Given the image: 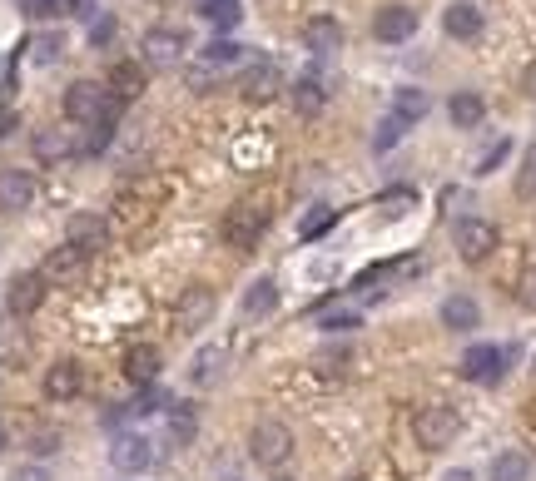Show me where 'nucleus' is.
Masks as SVG:
<instances>
[{"mask_svg":"<svg viewBox=\"0 0 536 481\" xmlns=\"http://www.w3.org/2000/svg\"><path fill=\"white\" fill-rule=\"evenodd\" d=\"M522 95H532V100H536V60L527 65V75H522Z\"/></svg>","mask_w":536,"mask_h":481,"instance_id":"obj_45","label":"nucleus"},{"mask_svg":"<svg viewBox=\"0 0 536 481\" xmlns=\"http://www.w3.org/2000/svg\"><path fill=\"white\" fill-rule=\"evenodd\" d=\"M125 372H130V382H139V387H154V377H159V348H130Z\"/></svg>","mask_w":536,"mask_h":481,"instance_id":"obj_27","label":"nucleus"},{"mask_svg":"<svg viewBox=\"0 0 536 481\" xmlns=\"http://www.w3.org/2000/svg\"><path fill=\"white\" fill-rule=\"evenodd\" d=\"M85 392V372H80V362L60 358L55 367H45V397L50 402H75Z\"/></svg>","mask_w":536,"mask_h":481,"instance_id":"obj_13","label":"nucleus"},{"mask_svg":"<svg viewBox=\"0 0 536 481\" xmlns=\"http://www.w3.org/2000/svg\"><path fill=\"white\" fill-rule=\"evenodd\" d=\"M328 224H333V209H318V214H308V219L298 224V234H303V239H318Z\"/></svg>","mask_w":536,"mask_h":481,"instance_id":"obj_41","label":"nucleus"},{"mask_svg":"<svg viewBox=\"0 0 536 481\" xmlns=\"http://www.w3.org/2000/svg\"><path fill=\"white\" fill-rule=\"evenodd\" d=\"M35 204V174L30 169H0V209L20 214Z\"/></svg>","mask_w":536,"mask_h":481,"instance_id":"obj_14","label":"nucleus"},{"mask_svg":"<svg viewBox=\"0 0 536 481\" xmlns=\"http://www.w3.org/2000/svg\"><path fill=\"white\" fill-rule=\"evenodd\" d=\"M214 308H219L214 288L194 283V288H189V293L179 298V313H174V318H179V328H184V333H199V328H204V323L214 318Z\"/></svg>","mask_w":536,"mask_h":481,"instance_id":"obj_12","label":"nucleus"},{"mask_svg":"<svg viewBox=\"0 0 536 481\" xmlns=\"http://www.w3.org/2000/svg\"><path fill=\"white\" fill-rule=\"evenodd\" d=\"M164 422H169V442H174V447H189L194 432H199V412H194L189 402H169V407H164Z\"/></svg>","mask_w":536,"mask_h":481,"instance_id":"obj_23","label":"nucleus"},{"mask_svg":"<svg viewBox=\"0 0 536 481\" xmlns=\"http://www.w3.org/2000/svg\"><path fill=\"white\" fill-rule=\"evenodd\" d=\"M437 318H442L447 333H472V328L482 323V308H477L467 293H452V298H442V313H437Z\"/></svg>","mask_w":536,"mask_h":481,"instance_id":"obj_19","label":"nucleus"},{"mask_svg":"<svg viewBox=\"0 0 536 481\" xmlns=\"http://www.w3.org/2000/svg\"><path fill=\"white\" fill-rule=\"evenodd\" d=\"M249 452H254L259 467H283V462L293 457V432H288L283 422L264 417V422L249 432Z\"/></svg>","mask_w":536,"mask_h":481,"instance_id":"obj_5","label":"nucleus"},{"mask_svg":"<svg viewBox=\"0 0 536 481\" xmlns=\"http://www.w3.org/2000/svg\"><path fill=\"white\" fill-rule=\"evenodd\" d=\"M264 229H268L264 204H234L224 214V224H219V239L229 243V248H254V243L264 239Z\"/></svg>","mask_w":536,"mask_h":481,"instance_id":"obj_3","label":"nucleus"},{"mask_svg":"<svg viewBox=\"0 0 536 481\" xmlns=\"http://www.w3.org/2000/svg\"><path fill=\"white\" fill-rule=\"evenodd\" d=\"M110 462H115V472L139 477V472H149V467L159 462V452H154V442H149L144 432H120L115 447H110Z\"/></svg>","mask_w":536,"mask_h":481,"instance_id":"obj_7","label":"nucleus"},{"mask_svg":"<svg viewBox=\"0 0 536 481\" xmlns=\"http://www.w3.org/2000/svg\"><path fill=\"white\" fill-rule=\"evenodd\" d=\"M373 35H378L383 45L412 40V35H417V10H412V5H383V10L373 15Z\"/></svg>","mask_w":536,"mask_h":481,"instance_id":"obj_9","label":"nucleus"},{"mask_svg":"<svg viewBox=\"0 0 536 481\" xmlns=\"http://www.w3.org/2000/svg\"><path fill=\"white\" fill-rule=\"evenodd\" d=\"M10 481H50V472H45V467H20Z\"/></svg>","mask_w":536,"mask_h":481,"instance_id":"obj_44","label":"nucleus"},{"mask_svg":"<svg viewBox=\"0 0 536 481\" xmlns=\"http://www.w3.org/2000/svg\"><path fill=\"white\" fill-rule=\"evenodd\" d=\"M20 10L30 20H55V15H65V0H20Z\"/></svg>","mask_w":536,"mask_h":481,"instance_id":"obj_37","label":"nucleus"},{"mask_svg":"<svg viewBox=\"0 0 536 481\" xmlns=\"http://www.w3.org/2000/svg\"><path fill=\"white\" fill-rule=\"evenodd\" d=\"M527 472H532V462L522 452H502L492 462V481H527Z\"/></svg>","mask_w":536,"mask_h":481,"instance_id":"obj_31","label":"nucleus"},{"mask_svg":"<svg viewBox=\"0 0 536 481\" xmlns=\"http://www.w3.org/2000/svg\"><path fill=\"white\" fill-rule=\"evenodd\" d=\"M25 50H30V60H35V65H55V60H60V50H65V40H60L55 30H45V35H35Z\"/></svg>","mask_w":536,"mask_h":481,"instance_id":"obj_32","label":"nucleus"},{"mask_svg":"<svg viewBox=\"0 0 536 481\" xmlns=\"http://www.w3.org/2000/svg\"><path fill=\"white\" fill-rule=\"evenodd\" d=\"M224 367H229V348H224V343H204V348L189 358V387H199V392L219 387Z\"/></svg>","mask_w":536,"mask_h":481,"instance_id":"obj_10","label":"nucleus"},{"mask_svg":"<svg viewBox=\"0 0 536 481\" xmlns=\"http://www.w3.org/2000/svg\"><path fill=\"white\" fill-rule=\"evenodd\" d=\"M199 20H209L214 30H234L244 20L239 0H199Z\"/></svg>","mask_w":536,"mask_h":481,"instance_id":"obj_28","label":"nucleus"},{"mask_svg":"<svg viewBox=\"0 0 536 481\" xmlns=\"http://www.w3.org/2000/svg\"><path fill=\"white\" fill-rule=\"evenodd\" d=\"M105 239H110V224H105L100 214H75V219H70V243H75V248L95 253V248H105Z\"/></svg>","mask_w":536,"mask_h":481,"instance_id":"obj_21","label":"nucleus"},{"mask_svg":"<svg viewBox=\"0 0 536 481\" xmlns=\"http://www.w3.org/2000/svg\"><path fill=\"white\" fill-rule=\"evenodd\" d=\"M348 481H363V477H348Z\"/></svg>","mask_w":536,"mask_h":481,"instance_id":"obj_48","label":"nucleus"},{"mask_svg":"<svg viewBox=\"0 0 536 481\" xmlns=\"http://www.w3.org/2000/svg\"><path fill=\"white\" fill-rule=\"evenodd\" d=\"M10 129H15V115H0V139H5Z\"/></svg>","mask_w":536,"mask_h":481,"instance_id":"obj_46","label":"nucleus"},{"mask_svg":"<svg viewBox=\"0 0 536 481\" xmlns=\"http://www.w3.org/2000/svg\"><path fill=\"white\" fill-rule=\"evenodd\" d=\"M70 154H75L70 129H40V134H35V159H40V164H60V159H70Z\"/></svg>","mask_w":536,"mask_h":481,"instance_id":"obj_25","label":"nucleus"},{"mask_svg":"<svg viewBox=\"0 0 536 481\" xmlns=\"http://www.w3.org/2000/svg\"><path fill=\"white\" fill-rule=\"evenodd\" d=\"M65 15H75V20H90V25L100 20V15H95V0H65Z\"/></svg>","mask_w":536,"mask_h":481,"instance_id":"obj_42","label":"nucleus"},{"mask_svg":"<svg viewBox=\"0 0 536 481\" xmlns=\"http://www.w3.org/2000/svg\"><path fill=\"white\" fill-rule=\"evenodd\" d=\"M55 442H60V437H55V432H40V437H35V447H30V452H40V457H50V452H55Z\"/></svg>","mask_w":536,"mask_h":481,"instance_id":"obj_43","label":"nucleus"},{"mask_svg":"<svg viewBox=\"0 0 536 481\" xmlns=\"http://www.w3.org/2000/svg\"><path fill=\"white\" fill-rule=\"evenodd\" d=\"M189 45H184V35L174 30V25H154V30H144V60L154 65V70H169V65H179V55H184Z\"/></svg>","mask_w":536,"mask_h":481,"instance_id":"obj_8","label":"nucleus"},{"mask_svg":"<svg viewBox=\"0 0 536 481\" xmlns=\"http://www.w3.org/2000/svg\"><path fill=\"white\" fill-rule=\"evenodd\" d=\"M244 50H249V45H239V40H214V45H204V50H199V70H209V75L234 70V65L244 60Z\"/></svg>","mask_w":536,"mask_h":481,"instance_id":"obj_22","label":"nucleus"},{"mask_svg":"<svg viewBox=\"0 0 536 481\" xmlns=\"http://www.w3.org/2000/svg\"><path fill=\"white\" fill-rule=\"evenodd\" d=\"M358 323H363V318H358L353 308H333V313H323V318H318V328H323V333H353Z\"/></svg>","mask_w":536,"mask_h":481,"instance_id":"obj_34","label":"nucleus"},{"mask_svg":"<svg viewBox=\"0 0 536 481\" xmlns=\"http://www.w3.org/2000/svg\"><path fill=\"white\" fill-rule=\"evenodd\" d=\"M278 481H288V477H278Z\"/></svg>","mask_w":536,"mask_h":481,"instance_id":"obj_49","label":"nucleus"},{"mask_svg":"<svg viewBox=\"0 0 536 481\" xmlns=\"http://www.w3.org/2000/svg\"><path fill=\"white\" fill-rule=\"evenodd\" d=\"M452 243H457V258L462 263H487L492 253H497V224L492 219H477V214H467V219H457V229H452Z\"/></svg>","mask_w":536,"mask_h":481,"instance_id":"obj_2","label":"nucleus"},{"mask_svg":"<svg viewBox=\"0 0 536 481\" xmlns=\"http://www.w3.org/2000/svg\"><path fill=\"white\" fill-rule=\"evenodd\" d=\"M239 90H244L249 100H273V95L283 90V70H278L273 60H254V65L239 75Z\"/></svg>","mask_w":536,"mask_h":481,"instance_id":"obj_16","label":"nucleus"},{"mask_svg":"<svg viewBox=\"0 0 536 481\" xmlns=\"http://www.w3.org/2000/svg\"><path fill=\"white\" fill-rule=\"evenodd\" d=\"M278 308V283L273 278H254L244 288V318H268Z\"/></svg>","mask_w":536,"mask_h":481,"instance_id":"obj_26","label":"nucleus"},{"mask_svg":"<svg viewBox=\"0 0 536 481\" xmlns=\"http://www.w3.org/2000/svg\"><path fill=\"white\" fill-rule=\"evenodd\" d=\"M457 432H462V417H457V407H447V402H427V407H417V417H412V437H417L422 452L452 447Z\"/></svg>","mask_w":536,"mask_h":481,"instance_id":"obj_1","label":"nucleus"},{"mask_svg":"<svg viewBox=\"0 0 536 481\" xmlns=\"http://www.w3.org/2000/svg\"><path fill=\"white\" fill-rule=\"evenodd\" d=\"M293 105H298V115H318V110L328 105V90H323V80L303 75V80L293 85Z\"/></svg>","mask_w":536,"mask_h":481,"instance_id":"obj_29","label":"nucleus"},{"mask_svg":"<svg viewBox=\"0 0 536 481\" xmlns=\"http://www.w3.org/2000/svg\"><path fill=\"white\" fill-rule=\"evenodd\" d=\"M343 40H348V30H343V20H333V15H313V20L303 25V45L318 50V55L343 50Z\"/></svg>","mask_w":536,"mask_h":481,"instance_id":"obj_17","label":"nucleus"},{"mask_svg":"<svg viewBox=\"0 0 536 481\" xmlns=\"http://www.w3.org/2000/svg\"><path fill=\"white\" fill-rule=\"evenodd\" d=\"M115 35H120V20H115V15H100V20L90 25V45H95V50H100V45H110Z\"/></svg>","mask_w":536,"mask_h":481,"instance_id":"obj_39","label":"nucleus"},{"mask_svg":"<svg viewBox=\"0 0 536 481\" xmlns=\"http://www.w3.org/2000/svg\"><path fill=\"white\" fill-rule=\"evenodd\" d=\"M85 248H75V243L65 239L60 248H50V258H45V268H40V278L45 283H70V278H80V268H85Z\"/></svg>","mask_w":536,"mask_h":481,"instance_id":"obj_15","label":"nucleus"},{"mask_svg":"<svg viewBox=\"0 0 536 481\" xmlns=\"http://www.w3.org/2000/svg\"><path fill=\"white\" fill-rule=\"evenodd\" d=\"M517 303L536 313V268H522V278H517Z\"/></svg>","mask_w":536,"mask_h":481,"instance_id":"obj_40","label":"nucleus"},{"mask_svg":"<svg viewBox=\"0 0 536 481\" xmlns=\"http://www.w3.org/2000/svg\"><path fill=\"white\" fill-rule=\"evenodd\" d=\"M517 199L536 204V149H527V159H522V169H517Z\"/></svg>","mask_w":536,"mask_h":481,"instance_id":"obj_35","label":"nucleus"},{"mask_svg":"<svg viewBox=\"0 0 536 481\" xmlns=\"http://www.w3.org/2000/svg\"><path fill=\"white\" fill-rule=\"evenodd\" d=\"M25 358V338L15 328V318H0V362H20Z\"/></svg>","mask_w":536,"mask_h":481,"instance_id":"obj_33","label":"nucleus"},{"mask_svg":"<svg viewBox=\"0 0 536 481\" xmlns=\"http://www.w3.org/2000/svg\"><path fill=\"white\" fill-rule=\"evenodd\" d=\"M105 85L115 90V100H134V95L144 90V65H139V60H115Z\"/></svg>","mask_w":536,"mask_h":481,"instance_id":"obj_24","label":"nucleus"},{"mask_svg":"<svg viewBox=\"0 0 536 481\" xmlns=\"http://www.w3.org/2000/svg\"><path fill=\"white\" fill-rule=\"evenodd\" d=\"M402 129H407V124H402L398 115H388V120L378 124V139H373V149H378V154H383V149H393V144L402 139Z\"/></svg>","mask_w":536,"mask_h":481,"instance_id":"obj_38","label":"nucleus"},{"mask_svg":"<svg viewBox=\"0 0 536 481\" xmlns=\"http://www.w3.org/2000/svg\"><path fill=\"white\" fill-rule=\"evenodd\" d=\"M507 154H512V139H497L487 154H482V164H477V174H497L502 164H507Z\"/></svg>","mask_w":536,"mask_h":481,"instance_id":"obj_36","label":"nucleus"},{"mask_svg":"<svg viewBox=\"0 0 536 481\" xmlns=\"http://www.w3.org/2000/svg\"><path fill=\"white\" fill-rule=\"evenodd\" d=\"M442 481H477V477H472V472H447Z\"/></svg>","mask_w":536,"mask_h":481,"instance_id":"obj_47","label":"nucleus"},{"mask_svg":"<svg viewBox=\"0 0 536 481\" xmlns=\"http://www.w3.org/2000/svg\"><path fill=\"white\" fill-rule=\"evenodd\" d=\"M40 303H45V278H40V273H15L10 288H5V308H10V318H30Z\"/></svg>","mask_w":536,"mask_h":481,"instance_id":"obj_11","label":"nucleus"},{"mask_svg":"<svg viewBox=\"0 0 536 481\" xmlns=\"http://www.w3.org/2000/svg\"><path fill=\"white\" fill-rule=\"evenodd\" d=\"M447 120L457 124V129H477V124L487 120V100H482L477 90H457V95L447 100Z\"/></svg>","mask_w":536,"mask_h":481,"instance_id":"obj_20","label":"nucleus"},{"mask_svg":"<svg viewBox=\"0 0 536 481\" xmlns=\"http://www.w3.org/2000/svg\"><path fill=\"white\" fill-rule=\"evenodd\" d=\"M507 362H512V353L507 348H497V343H477V348H467L462 353V377L467 382H482V387H497L502 377H507Z\"/></svg>","mask_w":536,"mask_h":481,"instance_id":"obj_4","label":"nucleus"},{"mask_svg":"<svg viewBox=\"0 0 536 481\" xmlns=\"http://www.w3.org/2000/svg\"><path fill=\"white\" fill-rule=\"evenodd\" d=\"M65 115L75 124H100L110 115V90L95 85V80H75V85L65 90Z\"/></svg>","mask_w":536,"mask_h":481,"instance_id":"obj_6","label":"nucleus"},{"mask_svg":"<svg viewBox=\"0 0 536 481\" xmlns=\"http://www.w3.org/2000/svg\"><path fill=\"white\" fill-rule=\"evenodd\" d=\"M393 115H398L402 124L427 120V90H398V95H393Z\"/></svg>","mask_w":536,"mask_h":481,"instance_id":"obj_30","label":"nucleus"},{"mask_svg":"<svg viewBox=\"0 0 536 481\" xmlns=\"http://www.w3.org/2000/svg\"><path fill=\"white\" fill-rule=\"evenodd\" d=\"M442 30H447L452 40H477V35H482V10H477L472 0H457V5L442 10Z\"/></svg>","mask_w":536,"mask_h":481,"instance_id":"obj_18","label":"nucleus"}]
</instances>
